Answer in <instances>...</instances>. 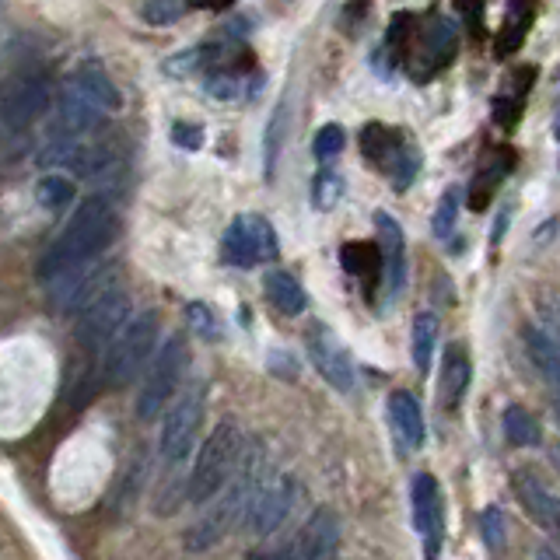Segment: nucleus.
<instances>
[{"label":"nucleus","instance_id":"nucleus-1","mask_svg":"<svg viewBox=\"0 0 560 560\" xmlns=\"http://www.w3.org/2000/svg\"><path fill=\"white\" fill-rule=\"evenodd\" d=\"M266 459H270V455H266L263 441L259 438L245 441L242 459H238L231 480L210 497L203 515L196 518V522L186 529V536H182V543H186L189 553L214 550V546L221 543L238 522H245V515H249L252 501H256L259 487H263V480H266Z\"/></svg>","mask_w":560,"mask_h":560},{"label":"nucleus","instance_id":"nucleus-2","mask_svg":"<svg viewBox=\"0 0 560 560\" xmlns=\"http://www.w3.org/2000/svg\"><path fill=\"white\" fill-rule=\"evenodd\" d=\"M116 231H119V217H116L112 200H105V196H88V200H81L74 217L67 221V228L60 231V238H56L46 249V256L39 259V277L53 280V277H60V273L74 270V266L98 259L112 245Z\"/></svg>","mask_w":560,"mask_h":560},{"label":"nucleus","instance_id":"nucleus-3","mask_svg":"<svg viewBox=\"0 0 560 560\" xmlns=\"http://www.w3.org/2000/svg\"><path fill=\"white\" fill-rule=\"evenodd\" d=\"M158 329H161V315L154 312V308H144V312L130 315L102 354V382L112 385V389L130 385L133 375H137L147 357L154 354Z\"/></svg>","mask_w":560,"mask_h":560},{"label":"nucleus","instance_id":"nucleus-4","mask_svg":"<svg viewBox=\"0 0 560 560\" xmlns=\"http://www.w3.org/2000/svg\"><path fill=\"white\" fill-rule=\"evenodd\" d=\"M242 448H245V434L238 431V424L235 420H221L210 431V438L203 441L200 455H196V466L186 483V501L207 504L231 480L238 459H242Z\"/></svg>","mask_w":560,"mask_h":560},{"label":"nucleus","instance_id":"nucleus-5","mask_svg":"<svg viewBox=\"0 0 560 560\" xmlns=\"http://www.w3.org/2000/svg\"><path fill=\"white\" fill-rule=\"evenodd\" d=\"M203 399H207V385L193 382L175 396L172 406H165V420H161V438H158V459L165 469H175L179 462L189 459L196 434L203 424Z\"/></svg>","mask_w":560,"mask_h":560},{"label":"nucleus","instance_id":"nucleus-6","mask_svg":"<svg viewBox=\"0 0 560 560\" xmlns=\"http://www.w3.org/2000/svg\"><path fill=\"white\" fill-rule=\"evenodd\" d=\"M186 364H189V343H186V336L172 333L165 343H161L158 357L151 361V368H147L144 382H140V392H137V417L140 420L161 417V410L172 403L175 389H179Z\"/></svg>","mask_w":560,"mask_h":560},{"label":"nucleus","instance_id":"nucleus-7","mask_svg":"<svg viewBox=\"0 0 560 560\" xmlns=\"http://www.w3.org/2000/svg\"><path fill=\"white\" fill-rule=\"evenodd\" d=\"M277 249V231H273V224L263 214H238L221 238L224 263L238 266V270L270 263V259H277Z\"/></svg>","mask_w":560,"mask_h":560},{"label":"nucleus","instance_id":"nucleus-8","mask_svg":"<svg viewBox=\"0 0 560 560\" xmlns=\"http://www.w3.org/2000/svg\"><path fill=\"white\" fill-rule=\"evenodd\" d=\"M49 105V81L39 70H14L0 81V123L7 130H25L28 123L46 112Z\"/></svg>","mask_w":560,"mask_h":560},{"label":"nucleus","instance_id":"nucleus-9","mask_svg":"<svg viewBox=\"0 0 560 560\" xmlns=\"http://www.w3.org/2000/svg\"><path fill=\"white\" fill-rule=\"evenodd\" d=\"M410 508H413V529L424 546V560L441 557L445 543V497L431 473H417L410 487Z\"/></svg>","mask_w":560,"mask_h":560},{"label":"nucleus","instance_id":"nucleus-10","mask_svg":"<svg viewBox=\"0 0 560 560\" xmlns=\"http://www.w3.org/2000/svg\"><path fill=\"white\" fill-rule=\"evenodd\" d=\"M130 319V294L119 284H112L105 294H98L81 315H77V340L88 350H102L112 336Z\"/></svg>","mask_w":560,"mask_h":560},{"label":"nucleus","instance_id":"nucleus-11","mask_svg":"<svg viewBox=\"0 0 560 560\" xmlns=\"http://www.w3.org/2000/svg\"><path fill=\"white\" fill-rule=\"evenodd\" d=\"M112 284H116V266H102L95 259L81 263L74 270L53 277V308H60V312H84Z\"/></svg>","mask_w":560,"mask_h":560},{"label":"nucleus","instance_id":"nucleus-12","mask_svg":"<svg viewBox=\"0 0 560 560\" xmlns=\"http://www.w3.org/2000/svg\"><path fill=\"white\" fill-rule=\"evenodd\" d=\"M294 501H298V480H294L291 473H277V476H270V480H263L249 515H245L249 536L263 539V536H270L273 529H280V522L291 515Z\"/></svg>","mask_w":560,"mask_h":560},{"label":"nucleus","instance_id":"nucleus-13","mask_svg":"<svg viewBox=\"0 0 560 560\" xmlns=\"http://www.w3.org/2000/svg\"><path fill=\"white\" fill-rule=\"evenodd\" d=\"M308 357H312L315 371L333 385L336 392H350L354 389V361H350L347 347L340 343V336L326 326V322H312L305 336Z\"/></svg>","mask_w":560,"mask_h":560},{"label":"nucleus","instance_id":"nucleus-14","mask_svg":"<svg viewBox=\"0 0 560 560\" xmlns=\"http://www.w3.org/2000/svg\"><path fill=\"white\" fill-rule=\"evenodd\" d=\"M105 109L98 102H91L81 88L67 77L60 91V105H56V119L49 126V137L53 140H84L95 130H102Z\"/></svg>","mask_w":560,"mask_h":560},{"label":"nucleus","instance_id":"nucleus-15","mask_svg":"<svg viewBox=\"0 0 560 560\" xmlns=\"http://www.w3.org/2000/svg\"><path fill=\"white\" fill-rule=\"evenodd\" d=\"M42 168H67L84 179H95L112 168V147L84 144V140H49V147L39 154Z\"/></svg>","mask_w":560,"mask_h":560},{"label":"nucleus","instance_id":"nucleus-16","mask_svg":"<svg viewBox=\"0 0 560 560\" xmlns=\"http://www.w3.org/2000/svg\"><path fill=\"white\" fill-rule=\"evenodd\" d=\"M511 490H515L525 515L557 543L553 550H560V497L553 494V490H546L543 480H539L536 473H529V469H518V473L511 476Z\"/></svg>","mask_w":560,"mask_h":560},{"label":"nucleus","instance_id":"nucleus-17","mask_svg":"<svg viewBox=\"0 0 560 560\" xmlns=\"http://www.w3.org/2000/svg\"><path fill=\"white\" fill-rule=\"evenodd\" d=\"M340 539V518L333 508H315L308 522L294 532L291 546L284 550V560H326L336 550Z\"/></svg>","mask_w":560,"mask_h":560},{"label":"nucleus","instance_id":"nucleus-18","mask_svg":"<svg viewBox=\"0 0 560 560\" xmlns=\"http://www.w3.org/2000/svg\"><path fill=\"white\" fill-rule=\"evenodd\" d=\"M375 228H378V252H382V273H385V287L389 294L403 291L406 280V238L403 228L392 214L385 210H375Z\"/></svg>","mask_w":560,"mask_h":560},{"label":"nucleus","instance_id":"nucleus-19","mask_svg":"<svg viewBox=\"0 0 560 560\" xmlns=\"http://www.w3.org/2000/svg\"><path fill=\"white\" fill-rule=\"evenodd\" d=\"M389 424L392 434H396L399 448L403 452H417L427 438V427H424V410H420L417 396L406 389H396L389 396Z\"/></svg>","mask_w":560,"mask_h":560},{"label":"nucleus","instance_id":"nucleus-20","mask_svg":"<svg viewBox=\"0 0 560 560\" xmlns=\"http://www.w3.org/2000/svg\"><path fill=\"white\" fill-rule=\"evenodd\" d=\"M469 382H473V364H469L466 347L452 343L445 350V364H441V403H445V410H455L466 399Z\"/></svg>","mask_w":560,"mask_h":560},{"label":"nucleus","instance_id":"nucleus-21","mask_svg":"<svg viewBox=\"0 0 560 560\" xmlns=\"http://www.w3.org/2000/svg\"><path fill=\"white\" fill-rule=\"evenodd\" d=\"M70 81H74L77 88H81L84 95L91 98V102L102 105L105 112H112V109H119V105H123V95H119L116 81L105 74V67L98 60H84L81 67L70 74Z\"/></svg>","mask_w":560,"mask_h":560},{"label":"nucleus","instance_id":"nucleus-22","mask_svg":"<svg viewBox=\"0 0 560 560\" xmlns=\"http://www.w3.org/2000/svg\"><path fill=\"white\" fill-rule=\"evenodd\" d=\"M203 88L214 102H242L245 95H252V88H259V77H245L238 67H214Z\"/></svg>","mask_w":560,"mask_h":560},{"label":"nucleus","instance_id":"nucleus-23","mask_svg":"<svg viewBox=\"0 0 560 560\" xmlns=\"http://www.w3.org/2000/svg\"><path fill=\"white\" fill-rule=\"evenodd\" d=\"M263 287H266V298H270V305L277 308V312H284V315L305 312V305H308L305 287H301L287 270H270L263 280Z\"/></svg>","mask_w":560,"mask_h":560},{"label":"nucleus","instance_id":"nucleus-24","mask_svg":"<svg viewBox=\"0 0 560 560\" xmlns=\"http://www.w3.org/2000/svg\"><path fill=\"white\" fill-rule=\"evenodd\" d=\"M501 431L504 438H508V445L515 448H536L539 441V420L532 417L529 410H525L522 403H508L501 413Z\"/></svg>","mask_w":560,"mask_h":560},{"label":"nucleus","instance_id":"nucleus-25","mask_svg":"<svg viewBox=\"0 0 560 560\" xmlns=\"http://www.w3.org/2000/svg\"><path fill=\"white\" fill-rule=\"evenodd\" d=\"M217 42H200V46H189V49H182V53H172L168 56L165 63H161V74L165 77H189V74H196V70H203V67H217Z\"/></svg>","mask_w":560,"mask_h":560},{"label":"nucleus","instance_id":"nucleus-26","mask_svg":"<svg viewBox=\"0 0 560 560\" xmlns=\"http://www.w3.org/2000/svg\"><path fill=\"white\" fill-rule=\"evenodd\" d=\"M434 347H438V319H434L431 312H420L417 319H413V333H410V357L420 375L431 371Z\"/></svg>","mask_w":560,"mask_h":560},{"label":"nucleus","instance_id":"nucleus-27","mask_svg":"<svg viewBox=\"0 0 560 560\" xmlns=\"http://www.w3.org/2000/svg\"><path fill=\"white\" fill-rule=\"evenodd\" d=\"M340 259H343V270L354 273V277L375 280L382 273V252L371 242H347L340 249Z\"/></svg>","mask_w":560,"mask_h":560},{"label":"nucleus","instance_id":"nucleus-28","mask_svg":"<svg viewBox=\"0 0 560 560\" xmlns=\"http://www.w3.org/2000/svg\"><path fill=\"white\" fill-rule=\"evenodd\" d=\"M35 200L42 203L46 210H60L74 200V182L63 179V175H42L35 182Z\"/></svg>","mask_w":560,"mask_h":560},{"label":"nucleus","instance_id":"nucleus-29","mask_svg":"<svg viewBox=\"0 0 560 560\" xmlns=\"http://www.w3.org/2000/svg\"><path fill=\"white\" fill-rule=\"evenodd\" d=\"M343 196V175L333 172V168H322L312 179V203L319 210H333Z\"/></svg>","mask_w":560,"mask_h":560},{"label":"nucleus","instance_id":"nucleus-30","mask_svg":"<svg viewBox=\"0 0 560 560\" xmlns=\"http://www.w3.org/2000/svg\"><path fill=\"white\" fill-rule=\"evenodd\" d=\"M284 130H287V105L280 102L277 112H273V123L266 126V179H273V168H277L280 144H284Z\"/></svg>","mask_w":560,"mask_h":560},{"label":"nucleus","instance_id":"nucleus-31","mask_svg":"<svg viewBox=\"0 0 560 560\" xmlns=\"http://www.w3.org/2000/svg\"><path fill=\"white\" fill-rule=\"evenodd\" d=\"M140 14H144L147 25H175V21L186 14V0H147L144 7H140Z\"/></svg>","mask_w":560,"mask_h":560},{"label":"nucleus","instance_id":"nucleus-32","mask_svg":"<svg viewBox=\"0 0 560 560\" xmlns=\"http://www.w3.org/2000/svg\"><path fill=\"white\" fill-rule=\"evenodd\" d=\"M455 221H459V189H448V193L441 196L438 210H434V221H431L434 235L448 238V235H452V228H455Z\"/></svg>","mask_w":560,"mask_h":560},{"label":"nucleus","instance_id":"nucleus-33","mask_svg":"<svg viewBox=\"0 0 560 560\" xmlns=\"http://www.w3.org/2000/svg\"><path fill=\"white\" fill-rule=\"evenodd\" d=\"M343 140H347V133H343V126L326 123L319 133H315V140H312V154H315V158H319V161L336 158V154L343 151Z\"/></svg>","mask_w":560,"mask_h":560},{"label":"nucleus","instance_id":"nucleus-34","mask_svg":"<svg viewBox=\"0 0 560 560\" xmlns=\"http://www.w3.org/2000/svg\"><path fill=\"white\" fill-rule=\"evenodd\" d=\"M203 140H207V130L200 123H189V119H179L172 126V144L182 147V151H200Z\"/></svg>","mask_w":560,"mask_h":560},{"label":"nucleus","instance_id":"nucleus-35","mask_svg":"<svg viewBox=\"0 0 560 560\" xmlns=\"http://www.w3.org/2000/svg\"><path fill=\"white\" fill-rule=\"evenodd\" d=\"M186 315H189V326H193V333H200V336H207V340H214L221 329H217V319H214V312H210L207 305H189L186 308Z\"/></svg>","mask_w":560,"mask_h":560},{"label":"nucleus","instance_id":"nucleus-36","mask_svg":"<svg viewBox=\"0 0 560 560\" xmlns=\"http://www.w3.org/2000/svg\"><path fill=\"white\" fill-rule=\"evenodd\" d=\"M501 508H494L490 504L487 511H483V518H480V532H483V539H487V546L490 550H497V546L504 543V522H501Z\"/></svg>","mask_w":560,"mask_h":560},{"label":"nucleus","instance_id":"nucleus-37","mask_svg":"<svg viewBox=\"0 0 560 560\" xmlns=\"http://www.w3.org/2000/svg\"><path fill=\"white\" fill-rule=\"evenodd\" d=\"M532 560H560V550H553V546H536Z\"/></svg>","mask_w":560,"mask_h":560},{"label":"nucleus","instance_id":"nucleus-38","mask_svg":"<svg viewBox=\"0 0 560 560\" xmlns=\"http://www.w3.org/2000/svg\"><path fill=\"white\" fill-rule=\"evenodd\" d=\"M462 4V11H476V7H480V0H459Z\"/></svg>","mask_w":560,"mask_h":560},{"label":"nucleus","instance_id":"nucleus-39","mask_svg":"<svg viewBox=\"0 0 560 560\" xmlns=\"http://www.w3.org/2000/svg\"><path fill=\"white\" fill-rule=\"evenodd\" d=\"M553 462H557V469H560V448H557V452H553Z\"/></svg>","mask_w":560,"mask_h":560},{"label":"nucleus","instance_id":"nucleus-40","mask_svg":"<svg viewBox=\"0 0 560 560\" xmlns=\"http://www.w3.org/2000/svg\"><path fill=\"white\" fill-rule=\"evenodd\" d=\"M553 406H557V424H560V399H553Z\"/></svg>","mask_w":560,"mask_h":560},{"label":"nucleus","instance_id":"nucleus-41","mask_svg":"<svg viewBox=\"0 0 560 560\" xmlns=\"http://www.w3.org/2000/svg\"><path fill=\"white\" fill-rule=\"evenodd\" d=\"M0 4H4V0H0Z\"/></svg>","mask_w":560,"mask_h":560}]
</instances>
